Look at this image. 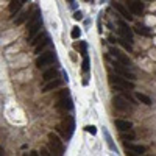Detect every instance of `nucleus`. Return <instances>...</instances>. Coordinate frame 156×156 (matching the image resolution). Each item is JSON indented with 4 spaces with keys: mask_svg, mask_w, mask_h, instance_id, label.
Segmentation results:
<instances>
[{
    "mask_svg": "<svg viewBox=\"0 0 156 156\" xmlns=\"http://www.w3.org/2000/svg\"><path fill=\"white\" fill-rule=\"evenodd\" d=\"M130 10H131L134 14H142L144 5H142L141 2H131V3H130Z\"/></svg>",
    "mask_w": 156,
    "mask_h": 156,
    "instance_id": "dca6fc26",
    "label": "nucleus"
},
{
    "mask_svg": "<svg viewBox=\"0 0 156 156\" xmlns=\"http://www.w3.org/2000/svg\"><path fill=\"white\" fill-rule=\"evenodd\" d=\"M122 139H123V141H133V139H134V133H128V134L123 133V134H122Z\"/></svg>",
    "mask_w": 156,
    "mask_h": 156,
    "instance_id": "c85d7f7f",
    "label": "nucleus"
},
{
    "mask_svg": "<svg viewBox=\"0 0 156 156\" xmlns=\"http://www.w3.org/2000/svg\"><path fill=\"white\" fill-rule=\"evenodd\" d=\"M69 2H72V0H69Z\"/></svg>",
    "mask_w": 156,
    "mask_h": 156,
    "instance_id": "72a5a7b5",
    "label": "nucleus"
},
{
    "mask_svg": "<svg viewBox=\"0 0 156 156\" xmlns=\"http://www.w3.org/2000/svg\"><path fill=\"white\" fill-rule=\"evenodd\" d=\"M73 19H75V21H81V19H83V13H81V11H75V13H73Z\"/></svg>",
    "mask_w": 156,
    "mask_h": 156,
    "instance_id": "c756f323",
    "label": "nucleus"
},
{
    "mask_svg": "<svg viewBox=\"0 0 156 156\" xmlns=\"http://www.w3.org/2000/svg\"><path fill=\"white\" fill-rule=\"evenodd\" d=\"M49 141H50L49 142V148H50L52 153H55V154H62L64 153V144L55 133L49 134Z\"/></svg>",
    "mask_w": 156,
    "mask_h": 156,
    "instance_id": "f257e3e1",
    "label": "nucleus"
},
{
    "mask_svg": "<svg viewBox=\"0 0 156 156\" xmlns=\"http://www.w3.org/2000/svg\"><path fill=\"white\" fill-rule=\"evenodd\" d=\"M119 31H120V34H122V38H125V39H128V41H133V31H131V28L128 27L123 21H119Z\"/></svg>",
    "mask_w": 156,
    "mask_h": 156,
    "instance_id": "423d86ee",
    "label": "nucleus"
},
{
    "mask_svg": "<svg viewBox=\"0 0 156 156\" xmlns=\"http://www.w3.org/2000/svg\"><path fill=\"white\" fill-rule=\"evenodd\" d=\"M58 130L62 133V136L66 137V139H70L72 134H73V130H75V123H73V119H66L62 125L58 126Z\"/></svg>",
    "mask_w": 156,
    "mask_h": 156,
    "instance_id": "f03ea898",
    "label": "nucleus"
},
{
    "mask_svg": "<svg viewBox=\"0 0 156 156\" xmlns=\"http://www.w3.org/2000/svg\"><path fill=\"white\" fill-rule=\"evenodd\" d=\"M114 106L117 109H120V111H128V109H130V105L126 103V98L120 97V95L114 97Z\"/></svg>",
    "mask_w": 156,
    "mask_h": 156,
    "instance_id": "6e6552de",
    "label": "nucleus"
},
{
    "mask_svg": "<svg viewBox=\"0 0 156 156\" xmlns=\"http://www.w3.org/2000/svg\"><path fill=\"white\" fill-rule=\"evenodd\" d=\"M89 56H88V55H84V56H83V72L84 73H88L89 72Z\"/></svg>",
    "mask_w": 156,
    "mask_h": 156,
    "instance_id": "a878e982",
    "label": "nucleus"
},
{
    "mask_svg": "<svg viewBox=\"0 0 156 156\" xmlns=\"http://www.w3.org/2000/svg\"><path fill=\"white\" fill-rule=\"evenodd\" d=\"M56 108H58V109H62V111H72V109H73L72 98H70L69 95H67V97L59 98V102L56 103Z\"/></svg>",
    "mask_w": 156,
    "mask_h": 156,
    "instance_id": "0eeeda50",
    "label": "nucleus"
},
{
    "mask_svg": "<svg viewBox=\"0 0 156 156\" xmlns=\"http://www.w3.org/2000/svg\"><path fill=\"white\" fill-rule=\"evenodd\" d=\"M134 31H136L137 34H142V36H150V34H151V31H150L148 27L141 25V24H137V25L134 27Z\"/></svg>",
    "mask_w": 156,
    "mask_h": 156,
    "instance_id": "2eb2a0df",
    "label": "nucleus"
},
{
    "mask_svg": "<svg viewBox=\"0 0 156 156\" xmlns=\"http://www.w3.org/2000/svg\"><path fill=\"white\" fill-rule=\"evenodd\" d=\"M116 123V128H119L120 131H130L133 128V123L128 122V120H122V119H117V120L114 122Z\"/></svg>",
    "mask_w": 156,
    "mask_h": 156,
    "instance_id": "9b49d317",
    "label": "nucleus"
},
{
    "mask_svg": "<svg viewBox=\"0 0 156 156\" xmlns=\"http://www.w3.org/2000/svg\"><path fill=\"white\" fill-rule=\"evenodd\" d=\"M109 81H111L113 84L122 88V89H133L134 88L133 81H128V78H125V77L122 78V77H119V75H109Z\"/></svg>",
    "mask_w": 156,
    "mask_h": 156,
    "instance_id": "7ed1b4c3",
    "label": "nucleus"
},
{
    "mask_svg": "<svg viewBox=\"0 0 156 156\" xmlns=\"http://www.w3.org/2000/svg\"><path fill=\"white\" fill-rule=\"evenodd\" d=\"M105 136H106V142H108V145H109V148H111L113 151H116L117 153V147L114 145V142H113V137L111 136H109V133L105 130Z\"/></svg>",
    "mask_w": 156,
    "mask_h": 156,
    "instance_id": "5701e85b",
    "label": "nucleus"
},
{
    "mask_svg": "<svg viewBox=\"0 0 156 156\" xmlns=\"http://www.w3.org/2000/svg\"><path fill=\"white\" fill-rule=\"evenodd\" d=\"M25 2H28V0H11V3H10V11L14 14V13H17L22 8V5L25 3Z\"/></svg>",
    "mask_w": 156,
    "mask_h": 156,
    "instance_id": "4468645a",
    "label": "nucleus"
},
{
    "mask_svg": "<svg viewBox=\"0 0 156 156\" xmlns=\"http://www.w3.org/2000/svg\"><path fill=\"white\" fill-rule=\"evenodd\" d=\"M136 100H139L141 103H144V105H151V98L148 97V95H145V94H141V92H136Z\"/></svg>",
    "mask_w": 156,
    "mask_h": 156,
    "instance_id": "6ab92c4d",
    "label": "nucleus"
},
{
    "mask_svg": "<svg viewBox=\"0 0 156 156\" xmlns=\"http://www.w3.org/2000/svg\"><path fill=\"white\" fill-rule=\"evenodd\" d=\"M113 6L116 8V10H117L119 13H120V16H123V17H125L126 21H131V19H133V17L130 16V13H128V10H126V8H125L122 3H117V2H116V3H113Z\"/></svg>",
    "mask_w": 156,
    "mask_h": 156,
    "instance_id": "f8f14e48",
    "label": "nucleus"
},
{
    "mask_svg": "<svg viewBox=\"0 0 156 156\" xmlns=\"http://www.w3.org/2000/svg\"><path fill=\"white\" fill-rule=\"evenodd\" d=\"M39 21H41V16H39V11L36 10V11H34V14L30 17V21H28V28H30V27H33L36 22H39Z\"/></svg>",
    "mask_w": 156,
    "mask_h": 156,
    "instance_id": "4be33fe9",
    "label": "nucleus"
},
{
    "mask_svg": "<svg viewBox=\"0 0 156 156\" xmlns=\"http://www.w3.org/2000/svg\"><path fill=\"white\" fill-rule=\"evenodd\" d=\"M56 73H58L56 69H49V70L44 72L42 80H44V81H50V80H53V78H56Z\"/></svg>",
    "mask_w": 156,
    "mask_h": 156,
    "instance_id": "f3484780",
    "label": "nucleus"
},
{
    "mask_svg": "<svg viewBox=\"0 0 156 156\" xmlns=\"http://www.w3.org/2000/svg\"><path fill=\"white\" fill-rule=\"evenodd\" d=\"M28 17H30V16H28V13H22V14H21L19 17H17V19H16L14 22H16V25H21V24H24L25 21H28Z\"/></svg>",
    "mask_w": 156,
    "mask_h": 156,
    "instance_id": "b1692460",
    "label": "nucleus"
},
{
    "mask_svg": "<svg viewBox=\"0 0 156 156\" xmlns=\"http://www.w3.org/2000/svg\"><path fill=\"white\" fill-rule=\"evenodd\" d=\"M53 59H55V53L53 52H47V53L41 55V56L36 59V66H38L39 69H42L45 66H49V64H52Z\"/></svg>",
    "mask_w": 156,
    "mask_h": 156,
    "instance_id": "20e7f679",
    "label": "nucleus"
},
{
    "mask_svg": "<svg viewBox=\"0 0 156 156\" xmlns=\"http://www.w3.org/2000/svg\"><path fill=\"white\" fill-rule=\"evenodd\" d=\"M69 95V91L66 89V91H59V92H58V97L59 98H62V97H67Z\"/></svg>",
    "mask_w": 156,
    "mask_h": 156,
    "instance_id": "2f4dec72",
    "label": "nucleus"
},
{
    "mask_svg": "<svg viewBox=\"0 0 156 156\" xmlns=\"http://www.w3.org/2000/svg\"><path fill=\"white\" fill-rule=\"evenodd\" d=\"M86 49H88V44L86 42H80V50H81V55H88V52H86Z\"/></svg>",
    "mask_w": 156,
    "mask_h": 156,
    "instance_id": "cd10ccee",
    "label": "nucleus"
},
{
    "mask_svg": "<svg viewBox=\"0 0 156 156\" xmlns=\"http://www.w3.org/2000/svg\"><path fill=\"white\" fill-rule=\"evenodd\" d=\"M117 42L122 45V47L125 49V50H128V52H133V45H131V42L128 41V39H125V38H120V39H117Z\"/></svg>",
    "mask_w": 156,
    "mask_h": 156,
    "instance_id": "aec40b11",
    "label": "nucleus"
},
{
    "mask_svg": "<svg viewBox=\"0 0 156 156\" xmlns=\"http://www.w3.org/2000/svg\"><path fill=\"white\" fill-rule=\"evenodd\" d=\"M84 130H86L89 134H92V136L97 134V128H95L94 125H88V126H84Z\"/></svg>",
    "mask_w": 156,
    "mask_h": 156,
    "instance_id": "bb28decb",
    "label": "nucleus"
},
{
    "mask_svg": "<svg viewBox=\"0 0 156 156\" xmlns=\"http://www.w3.org/2000/svg\"><path fill=\"white\" fill-rule=\"evenodd\" d=\"M41 154H44V156H47L49 153H47V150H45V148H42V150H41Z\"/></svg>",
    "mask_w": 156,
    "mask_h": 156,
    "instance_id": "473e14b6",
    "label": "nucleus"
},
{
    "mask_svg": "<svg viewBox=\"0 0 156 156\" xmlns=\"http://www.w3.org/2000/svg\"><path fill=\"white\" fill-rule=\"evenodd\" d=\"M111 55H113V56H114V58H116L119 62H122L123 66H130V64H131L130 58H128V56H125L123 53H120V52H119V50H116V49H111Z\"/></svg>",
    "mask_w": 156,
    "mask_h": 156,
    "instance_id": "1a4fd4ad",
    "label": "nucleus"
},
{
    "mask_svg": "<svg viewBox=\"0 0 156 156\" xmlns=\"http://www.w3.org/2000/svg\"><path fill=\"white\" fill-rule=\"evenodd\" d=\"M50 44V39L47 38V36H44V39H42V42H39V44H36V49H34V52L36 53H41L45 47H47V45Z\"/></svg>",
    "mask_w": 156,
    "mask_h": 156,
    "instance_id": "a211bd4d",
    "label": "nucleus"
},
{
    "mask_svg": "<svg viewBox=\"0 0 156 156\" xmlns=\"http://www.w3.org/2000/svg\"><path fill=\"white\" fill-rule=\"evenodd\" d=\"M41 27H42V21H39V22H36L33 27H30L28 28V41H31L36 34L39 33V30H41Z\"/></svg>",
    "mask_w": 156,
    "mask_h": 156,
    "instance_id": "ddd939ff",
    "label": "nucleus"
},
{
    "mask_svg": "<svg viewBox=\"0 0 156 156\" xmlns=\"http://www.w3.org/2000/svg\"><path fill=\"white\" fill-rule=\"evenodd\" d=\"M114 70H116V73H119V75H122L128 80H134V73H131L122 62H114Z\"/></svg>",
    "mask_w": 156,
    "mask_h": 156,
    "instance_id": "39448f33",
    "label": "nucleus"
},
{
    "mask_svg": "<svg viewBox=\"0 0 156 156\" xmlns=\"http://www.w3.org/2000/svg\"><path fill=\"white\" fill-rule=\"evenodd\" d=\"M61 84H62V81H61V80H58V78L50 80L47 84H44V88H42V92H49V91H53V89L59 88Z\"/></svg>",
    "mask_w": 156,
    "mask_h": 156,
    "instance_id": "9d476101",
    "label": "nucleus"
},
{
    "mask_svg": "<svg viewBox=\"0 0 156 156\" xmlns=\"http://www.w3.org/2000/svg\"><path fill=\"white\" fill-rule=\"evenodd\" d=\"M44 36H45V34H44ZM44 36L38 34V36H36V38H34V41H31V45H36V44H39V42H41V38H44Z\"/></svg>",
    "mask_w": 156,
    "mask_h": 156,
    "instance_id": "7c9ffc66",
    "label": "nucleus"
},
{
    "mask_svg": "<svg viewBox=\"0 0 156 156\" xmlns=\"http://www.w3.org/2000/svg\"><path fill=\"white\" fill-rule=\"evenodd\" d=\"M70 36H72L73 39H78L80 36H81V30L78 28V27H73V28H72V31H70Z\"/></svg>",
    "mask_w": 156,
    "mask_h": 156,
    "instance_id": "393cba45",
    "label": "nucleus"
},
{
    "mask_svg": "<svg viewBox=\"0 0 156 156\" xmlns=\"http://www.w3.org/2000/svg\"><path fill=\"white\" fill-rule=\"evenodd\" d=\"M126 147H128L130 150H133V151H136V153H139V154L145 153V147H142V145H133V144H126Z\"/></svg>",
    "mask_w": 156,
    "mask_h": 156,
    "instance_id": "412c9836",
    "label": "nucleus"
}]
</instances>
